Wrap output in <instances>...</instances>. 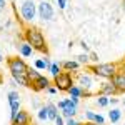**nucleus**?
Returning a JSON list of instances; mask_svg holds the SVG:
<instances>
[{"label": "nucleus", "mask_w": 125, "mask_h": 125, "mask_svg": "<svg viewBox=\"0 0 125 125\" xmlns=\"http://www.w3.org/2000/svg\"><path fill=\"white\" fill-rule=\"evenodd\" d=\"M27 77H29L30 82H33L35 78H39V77H40V73H39V70H37V68H29V73H27Z\"/></svg>", "instance_id": "nucleus-22"}, {"label": "nucleus", "mask_w": 125, "mask_h": 125, "mask_svg": "<svg viewBox=\"0 0 125 125\" xmlns=\"http://www.w3.org/2000/svg\"><path fill=\"white\" fill-rule=\"evenodd\" d=\"M10 104V115H12V118H15V115L20 112V100H9Z\"/></svg>", "instance_id": "nucleus-17"}, {"label": "nucleus", "mask_w": 125, "mask_h": 125, "mask_svg": "<svg viewBox=\"0 0 125 125\" xmlns=\"http://www.w3.org/2000/svg\"><path fill=\"white\" fill-rule=\"evenodd\" d=\"M120 70H124V72H125V62L122 63V68H120Z\"/></svg>", "instance_id": "nucleus-34"}, {"label": "nucleus", "mask_w": 125, "mask_h": 125, "mask_svg": "<svg viewBox=\"0 0 125 125\" xmlns=\"http://www.w3.org/2000/svg\"><path fill=\"white\" fill-rule=\"evenodd\" d=\"M57 5H58V9H65L67 7V0H57Z\"/></svg>", "instance_id": "nucleus-28"}, {"label": "nucleus", "mask_w": 125, "mask_h": 125, "mask_svg": "<svg viewBox=\"0 0 125 125\" xmlns=\"http://www.w3.org/2000/svg\"><path fill=\"white\" fill-rule=\"evenodd\" d=\"M124 5H125V0H124Z\"/></svg>", "instance_id": "nucleus-37"}, {"label": "nucleus", "mask_w": 125, "mask_h": 125, "mask_svg": "<svg viewBox=\"0 0 125 125\" xmlns=\"http://www.w3.org/2000/svg\"><path fill=\"white\" fill-rule=\"evenodd\" d=\"M3 5H5V0H0V9H3Z\"/></svg>", "instance_id": "nucleus-32"}, {"label": "nucleus", "mask_w": 125, "mask_h": 125, "mask_svg": "<svg viewBox=\"0 0 125 125\" xmlns=\"http://www.w3.org/2000/svg\"><path fill=\"white\" fill-rule=\"evenodd\" d=\"M7 65H9L12 75H27L29 73V68H30L25 63V60L23 58H19V57H10L7 60Z\"/></svg>", "instance_id": "nucleus-3"}, {"label": "nucleus", "mask_w": 125, "mask_h": 125, "mask_svg": "<svg viewBox=\"0 0 125 125\" xmlns=\"http://www.w3.org/2000/svg\"><path fill=\"white\" fill-rule=\"evenodd\" d=\"M12 125H30V118H29V114L20 110L19 114L15 115V118H12Z\"/></svg>", "instance_id": "nucleus-11"}, {"label": "nucleus", "mask_w": 125, "mask_h": 125, "mask_svg": "<svg viewBox=\"0 0 125 125\" xmlns=\"http://www.w3.org/2000/svg\"><path fill=\"white\" fill-rule=\"evenodd\" d=\"M65 125H82V124H78V122H75L73 118H67V122H65Z\"/></svg>", "instance_id": "nucleus-30"}, {"label": "nucleus", "mask_w": 125, "mask_h": 125, "mask_svg": "<svg viewBox=\"0 0 125 125\" xmlns=\"http://www.w3.org/2000/svg\"><path fill=\"white\" fill-rule=\"evenodd\" d=\"M25 42H27L33 50H39L42 53H48L47 43H45V37H43V33H42L40 29L30 27V29L25 30Z\"/></svg>", "instance_id": "nucleus-1"}, {"label": "nucleus", "mask_w": 125, "mask_h": 125, "mask_svg": "<svg viewBox=\"0 0 125 125\" xmlns=\"http://www.w3.org/2000/svg\"><path fill=\"white\" fill-rule=\"evenodd\" d=\"M120 117H122V112H120L118 108H112V110L108 112V118H110L112 124H117V122L120 120Z\"/></svg>", "instance_id": "nucleus-18"}, {"label": "nucleus", "mask_w": 125, "mask_h": 125, "mask_svg": "<svg viewBox=\"0 0 125 125\" xmlns=\"http://www.w3.org/2000/svg\"><path fill=\"white\" fill-rule=\"evenodd\" d=\"M77 105H78V98H65V107L62 108V115L65 118H73V115L77 114Z\"/></svg>", "instance_id": "nucleus-6"}, {"label": "nucleus", "mask_w": 125, "mask_h": 125, "mask_svg": "<svg viewBox=\"0 0 125 125\" xmlns=\"http://www.w3.org/2000/svg\"><path fill=\"white\" fill-rule=\"evenodd\" d=\"M60 67L65 68L67 72H72V70H77L78 68V62H75V60H67V62H62Z\"/></svg>", "instance_id": "nucleus-16"}, {"label": "nucleus", "mask_w": 125, "mask_h": 125, "mask_svg": "<svg viewBox=\"0 0 125 125\" xmlns=\"http://www.w3.org/2000/svg\"><path fill=\"white\" fill-rule=\"evenodd\" d=\"M68 94H70V97L72 98H80L82 95H88V92H85V90H82L78 85H73L68 88Z\"/></svg>", "instance_id": "nucleus-13"}, {"label": "nucleus", "mask_w": 125, "mask_h": 125, "mask_svg": "<svg viewBox=\"0 0 125 125\" xmlns=\"http://www.w3.org/2000/svg\"><path fill=\"white\" fill-rule=\"evenodd\" d=\"M47 92H48V94H57L58 90H57V87H48Z\"/></svg>", "instance_id": "nucleus-31"}, {"label": "nucleus", "mask_w": 125, "mask_h": 125, "mask_svg": "<svg viewBox=\"0 0 125 125\" xmlns=\"http://www.w3.org/2000/svg\"><path fill=\"white\" fill-rule=\"evenodd\" d=\"M20 13H22V17H23L25 22H32L35 19V13H37V5L32 0H25L22 9H20Z\"/></svg>", "instance_id": "nucleus-5"}, {"label": "nucleus", "mask_w": 125, "mask_h": 125, "mask_svg": "<svg viewBox=\"0 0 125 125\" xmlns=\"http://www.w3.org/2000/svg\"><path fill=\"white\" fill-rule=\"evenodd\" d=\"M30 87H32V90H35V92H42V90H47L48 87H50V80L47 77H43V75H40L39 78H35L33 82H30Z\"/></svg>", "instance_id": "nucleus-8"}, {"label": "nucleus", "mask_w": 125, "mask_h": 125, "mask_svg": "<svg viewBox=\"0 0 125 125\" xmlns=\"http://www.w3.org/2000/svg\"><path fill=\"white\" fill-rule=\"evenodd\" d=\"M78 60H77V62H78V63H87V62H88V55H87V53H85V55H78Z\"/></svg>", "instance_id": "nucleus-26"}, {"label": "nucleus", "mask_w": 125, "mask_h": 125, "mask_svg": "<svg viewBox=\"0 0 125 125\" xmlns=\"http://www.w3.org/2000/svg\"><path fill=\"white\" fill-rule=\"evenodd\" d=\"M112 83L117 87L118 94H120V92H125V72H124V70H118L115 75H114Z\"/></svg>", "instance_id": "nucleus-9"}, {"label": "nucleus", "mask_w": 125, "mask_h": 125, "mask_svg": "<svg viewBox=\"0 0 125 125\" xmlns=\"http://www.w3.org/2000/svg\"><path fill=\"white\" fill-rule=\"evenodd\" d=\"M108 102H110V98L107 95H98V98H97V105L98 107H107Z\"/></svg>", "instance_id": "nucleus-21"}, {"label": "nucleus", "mask_w": 125, "mask_h": 125, "mask_svg": "<svg viewBox=\"0 0 125 125\" xmlns=\"http://www.w3.org/2000/svg\"><path fill=\"white\" fill-rule=\"evenodd\" d=\"M60 70H62L60 63H52V65H50V68H48V72L52 73V77H53V78H55V77H58V75L62 73Z\"/></svg>", "instance_id": "nucleus-20"}, {"label": "nucleus", "mask_w": 125, "mask_h": 125, "mask_svg": "<svg viewBox=\"0 0 125 125\" xmlns=\"http://www.w3.org/2000/svg\"><path fill=\"white\" fill-rule=\"evenodd\" d=\"M37 12H39V17L42 20H52L53 17V9H52V5L48 3V2H40L39 5H37Z\"/></svg>", "instance_id": "nucleus-7"}, {"label": "nucleus", "mask_w": 125, "mask_h": 125, "mask_svg": "<svg viewBox=\"0 0 125 125\" xmlns=\"http://www.w3.org/2000/svg\"><path fill=\"white\" fill-rule=\"evenodd\" d=\"M53 85L57 87L58 92H68L70 87H73V78L70 72H62L58 77L53 78Z\"/></svg>", "instance_id": "nucleus-4"}, {"label": "nucleus", "mask_w": 125, "mask_h": 125, "mask_svg": "<svg viewBox=\"0 0 125 125\" xmlns=\"http://www.w3.org/2000/svg\"><path fill=\"white\" fill-rule=\"evenodd\" d=\"M2 60H3V57H2V52H0V62H2Z\"/></svg>", "instance_id": "nucleus-35"}, {"label": "nucleus", "mask_w": 125, "mask_h": 125, "mask_svg": "<svg viewBox=\"0 0 125 125\" xmlns=\"http://www.w3.org/2000/svg\"><path fill=\"white\" fill-rule=\"evenodd\" d=\"M95 124H98V125H104V124H105V118H104L102 115H98V114H97V117H95Z\"/></svg>", "instance_id": "nucleus-27"}, {"label": "nucleus", "mask_w": 125, "mask_h": 125, "mask_svg": "<svg viewBox=\"0 0 125 125\" xmlns=\"http://www.w3.org/2000/svg\"><path fill=\"white\" fill-rule=\"evenodd\" d=\"M88 70L94 72V75H97V77H100V78H110L112 80L114 75L120 68H118L117 63H95V65H90Z\"/></svg>", "instance_id": "nucleus-2"}, {"label": "nucleus", "mask_w": 125, "mask_h": 125, "mask_svg": "<svg viewBox=\"0 0 125 125\" xmlns=\"http://www.w3.org/2000/svg\"><path fill=\"white\" fill-rule=\"evenodd\" d=\"M50 60L48 58H39V60H35V68L37 70H48L50 68Z\"/></svg>", "instance_id": "nucleus-14"}, {"label": "nucleus", "mask_w": 125, "mask_h": 125, "mask_svg": "<svg viewBox=\"0 0 125 125\" xmlns=\"http://www.w3.org/2000/svg\"><path fill=\"white\" fill-rule=\"evenodd\" d=\"M92 85H94V80H92L90 75H83V73L78 75V87H80L82 90H85V92H87Z\"/></svg>", "instance_id": "nucleus-12"}, {"label": "nucleus", "mask_w": 125, "mask_h": 125, "mask_svg": "<svg viewBox=\"0 0 125 125\" xmlns=\"http://www.w3.org/2000/svg\"><path fill=\"white\" fill-rule=\"evenodd\" d=\"M47 110H48V118H52V120H55L58 117V108H57V105H53V104H48L47 105Z\"/></svg>", "instance_id": "nucleus-19"}, {"label": "nucleus", "mask_w": 125, "mask_h": 125, "mask_svg": "<svg viewBox=\"0 0 125 125\" xmlns=\"http://www.w3.org/2000/svg\"><path fill=\"white\" fill-rule=\"evenodd\" d=\"M9 100H20V97H19V94L17 92H9Z\"/></svg>", "instance_id": "nucleus-25"}, {"label": "nucleus", "mask_w": 125, "mask_h": 125, "mask_svg": "<svg viewBox=\"0 0 125 125\" xmlns=\"http://www.w3.org/2000/svg\"><path fill=\"white\" fill-rule=\"evenodd\" d=\"M85 125H98V124H95V122H87Z\"/></svg>", "instance_id": "nucleus-33"}, {"label": "nucleus", "mask_w": 125, "mask_h": 125, "mask_svg": "<svg viewBox=\"0 0 125 125\" xmlns=\"http://www.w3.org/2000/svg\"><path fill=\"white\" fill-rule=\"evenodd\" d=\"M0 82H2V77H0Z\"/></svg>", "instance_id": "nucleus-36"}, {"label": "nucleus", "mask_w": 125, "mask_h": 125, "mask_svg": "<svg viewBox=\"0 0 125 125\" xmlns=\"http://www.w3.org/2000/svg\"><path fill=\"white\" fill-rule=\"evenodd\" d=\"M19 50H20V55H22V57H30V55H32V52H33V48L30 47L27 42L20 43V45H19Z\"/></svg>", "instance_id": "nucleus-15"}, {"label": "nucleus", "mask_w": 125, "mask_h": 125, "mask_svg": "<svg viewBox=\"0 0 125 125\" xmlns=\"http://www.w3.org/2000/svg\"><path fill=\"white\" fill-rule=\"evenodd\" d=\"M39 118H40V120H47V118H48V110H47V105H45V107H42V108L39 110Z\"/></svg>", "instance_id": "nucleus-23"}, {"label": "nucleus", "mask_w": 125, "mask_h": 125, "mask_svg": "<svg viewBox=\"0 0 125 125\" xmlns=\"http://www.w3.org/2000/svg\"><path fill=\"white\" fill-rule=\"evenodd\" d=\"M55 125H65V122H63V117L58 115L57 118H55Z\"/></svg>", "instance_id": "nucleus-29"}, {"label": "nucleus", "mask_w": 125, "mask_h": 125, "mask_svg": "<svg viewBox=\"0 0 125 125\" xmlns=\"http://www.w3.org/2000/svg\"><path fill=\"white\" fill-rule=\"evenodd\" d=\"M115 94H118V90H117V87L112 83V82H105V83H102L100 85V95H115Z\"/></svg>", "instance_id": "nucleus-10"}, {"label": "nucleus", "mask_w": 125, "mask_h": 125, "mask_svg": "<svg viewBox=\"0 0 125 125\" xmlns=\"http://www.w3.org/2000/svg\"><path fill=\"white\" fill-rule=\"evenodd\" d=\"M95 117H97V114H95V112H92V110H87V112H85L87 122H95Z\"/></svg>", "instance_id": "nucleus-24"}]
</instances>
